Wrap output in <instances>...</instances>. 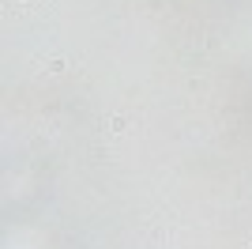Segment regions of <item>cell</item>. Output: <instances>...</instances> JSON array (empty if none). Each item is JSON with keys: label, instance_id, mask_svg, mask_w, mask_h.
I'll list each match as a JSON object with an SVG mask.
<instances>
[{"label": "cell", "instance_id": "1", "mask_svg": "<svg viewBox=\"0 0 252 249\" xmlns=\"http://www.w3.org/2000/svg\"><path fill=\"white\" fill-rule=\"evenodd\" d=\"M109 132H125V117H109Z\"/></svg>", "mask_w": 252, "mask_h": 249}, {"label": "cell", "instance_id": "2", "mask_svg": "<svg viewBox=\"0 0 252 249\" xmlns=\"http://www.w3.org/2000/svg\"><path fill=\"white\" fill-rule=\"evenodd\" d=\"M19 4H34V0H19Z\"/></svg>", "mask_w": 252, "mask_h": 249}, {"label": "cell", "instance_id": "3", "mask_svg": "<svg viewBox=\"0 0 252 249\" xmlns=\"http://www.w3.org/2000/svg\"><path fill=\"white\" fill-rule=\"evenodd\" d=\"M249 249H252V242H249Z\"/></svg>", "mask_w": 252, "mask_h": 249}]
</instances>
